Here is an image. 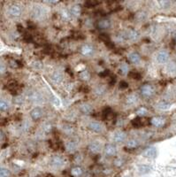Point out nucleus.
Wrapping results in <instances>:
<instances>
[{
    "mask_svg": "<svg viewBox=\"0 0 176 177\" xmlns=\"http://www.w3.org/2000/svg\"><path fill=\"white\" fill-rule=\"evenodd\" d=\"M140 91H141V94H142V96L144 97V98H150L151 97L152 95L154 94V87L150 85V84H144L143 86H141L140 88Z\"/></svg>",
    "mask_w": 176,
    "mask_h": 177,
    "instance_id": "nucleus-1",
    "label": "nucleus"
},
{
    "mask_svg": "<svg viewBox=\"0 0 176 177\" xmlns=\"http://www.w3.org/2000/svg\"><path fill=\"white\" fill-rule=\"evenodd\" d=\"M45 14H46V10L40 5H36L32 11V16L35 19H41L45 15Z\"/></svg>",
    "mask_w": 176,
    "mask_h": 177,
    "instance_id": "nucleus-2",
    "label": "nucleus"
},
{
    "mask_svg": "<svg viewBox=\"0 0 176 177\" xmlns=\"http://www.w3.org/2000/svg\"><path fill=\"white\" fill-rule=\"evenodd\" d=\"M169 58V53L167 51H160L156 56V60L159 64H165L167 62Z\"/></svg>",
    "mask_w": 176,
    "mask_h": 177,
    "instance_id": "nucleus-3",
    "label": "nucleus"
},
{
    "mask_svg": "<svg viewBox=\"0 0 176 177\" xmlns=\"http://www.w3.org/2000/svg\"><path fill=\"white\" fill-rule=\"evenodd\" d=\"M21 13H22L21 8L16 5H11L8 9V14L13 17H20L21 15Z\"/></svg>",
    "mask_w": 176,
    "mask_h": 177,
    "instance_id": "nucleus-4",
    "label": "nucleus"
},
{
    "mask_svg": "<svg viewBox=\"0 0 176 177\" xmlns=\"http://www.w3.org/2000/svg\"><path fill=\"white\" fill-rule=\"evenodd\" d=\"M166 123V120L164 117H161V116H156V117H153L152 119L150 120V124L153 125L154 127H161L165 125Z\"/></svg>",
    "mask_w": 176,
    "mask_h": 177,
    "instance_id": "nucleus-5",
    "label": "nucleus"
},
{
    "mask_svg": "<svg viewBox=\"0 0 176 177\" xmlns=\"http://www.w3.org/2000/svg\"><path fill=\"white\" fill-rule=\"evenodd\" d=\"M104 153L105 155L108 157H112L114 155H116L117 153V149L116 146L112 144H108L104 146Z\"/></svg>",
    "mask_w": 176,
    "mask_h": 177,
    "instance_id": "nucleus-6",
    "label": "nucleus"
},
{
    "mask_svg": "<svg viewBox=\"0 0 176 177\" xmlns=\"http://www.w3.org/2000/svg\"><path fill=\"white\" fill-rule=\"evenodd\" d=\"M51 166L55 168H60L64 166V164H65V161L63 159L62 157L60 156H55L52 158L51 159Z\"/></svg>",
    "mask_w": 176,
    "mask_h": 177,
    "instance_id": "nucleus-7",
    "label": "nucleus"
},
{
    "mask_svg": "<svg viewBox=\"0 0 176 177\" xmlns=\"http://www.w3.org/2000/svg\"><path fill=\"white\" fill-rule=\"evenodd\" d=\"M30 116L34 121H38V120L41 119L42 116H43V110L40 107H35L31 111Z\"/></svg>",
    "mask_w": 176,
    "mask_h": 177,
    "instance_id": "nucleus-8",
    "label": "nucleus"
},
{
    "mask_svg": "<svg viewBox=\"0 0 176 177\" xmlns=\"http://www.w3.org/2000/svg\"><path fill=\"white\" fill-rule=\"evenodd\" d=\"M81 52L83 56H86V57H89L90 55L93 54L94 52V47L90 44H84L83 47H81Z\"/></svg>",
    "mask_w": 176,
    "mask_h": 177,
    "instance_id": "nucleus-9",
    "label": "nucleus"
},
{
    "mask_svg": "<svg viewBox=\"0 0 176 177\" xmlns=\"http://www.w3.org/2000/svg\"><path fill=\"white\" fill-rule=\"evenodd\" d=\"M89 128L95 133H101L103 131V126L97 121H92L89 124Z\"/></svg>",
    "mask_w": 176,
    "mask_h": 177,
    "instance_id": "nucleus-10",
    "label": "nucleus"
},
{
    "mask_svg": "<svg viewBox=\"0 0 176 177\" xmlns=\"http://www.w3.org/2000/svg\"><path fill=\"white\" fill-rule=\"evenodd\" d=\"M144 156L148 159H154L157 156V149L155 147H150L144 151Z\"/></svg>",
    "mask_w": 176,
    "mask_h": 177,
    "instance_id": "nucleus-11",
    "label": "nucleus"
},
{
    "mask_svg": "<svg viewBox=\"0 0 176 177\" xmlns=\"http://www.w3.org/2000/svg\"><path fill=\"white\" fill-rule=\"evenodd\" d=\"M112 139L115 143H122V142H124L127 139V135L125 132H122V131L116 132L114 134Z\"/></svg>",
    "mask_w": 176,
    "mask_h": 177,
    "instance_id": "nucleus-12",
    "label": "nucleus"
},
{
    "mask_svg": "<svg viewBox=\"0 0 176 177\" xmlns=\"http://www.w3.org/2000/svg\"><path fill=\"white\" fill-rule=\"evenodd\" d=\"M97 26L99 29H107L111 27V21L107 19H102L97 22Z\"/></svg>",
    "mask_w": 176,
    "mask_h": 177,
    "instance_id": "nucleus-13",
    "label": "nucleus"
},
{
    "mask_svg": "<svg viewBox=\"0 0 176 177\" xmlns=\"http://www.w3.org/2000/svg\"><path fill=\"white\" fill-rule=\"evenodd\" d=\"M127 33V38L130 41H136L139 38V33L135 29H129Z\"/></svg>",
    "mask_w": 176,
    "mask_h": 177,
    "instance_id": "nucleus-14",
    "label": "nucleus"
},
{
    "mask_svg": "<svg viewBox=\"0 0 176 177\" xmlns=\"http://www.w3.org/2000/svg\"><path fill=\"white\" fill-rule=\"evenodd\" d=\"M89 150L92 153H98L101 151V144L97 141L92 142V143L89 145Z\"/></svg>",
    "mask_w": 176,
    "mask_h": 177,
    "instance_id": "nucleus-15",
    "label": "nucleus"
},
{
    "mask_svg": "<svg viewBox=\"0 0 176 177\" xmlns=\"http://www.w3.org/2000/svg\"><path fill=\"white\" fill-rule=\"evenodd\" d=\"M51 81L55 84H58L63 81V76L60 72H54L51 75Z\"/></svg>",
    "mask_w": 176,
    "mask_h": 177,
    "instance_id": "nucleus-16",
    "label": "nucleus"
},
{
    "mask_svg": "<svg viewBox=\"0 0 176 177\" xmlns=\"http://www.w3.org/2000/svg\"><path fill=\"white\" fill-rule=\"evenodd\" d=\"M128 60L133 64H138L141 61V56L137 52H131L128 56Z\"/></svg>",
    "mask_w": 176,
    "mask_h": 177,
    "instance_id": "nucleus-17",
    "label": "nucleus"
},
{
    "mask_svg": "<svg viewBox=\"0 0 176 177\" xmlns=\"http://www.w3.org/2000/svg\"><path fill=\"white\" fill-rule=\"evenodd\" d=\"M151 171V167L149 165H141L138 167V172L140 174H147Z\"/></svg>",
    "mask_w": 176,
    "mask_h": 177,
    "instance_id": "nucleus-18",
    "label": "nucleus"
},
{
    "mask_svg": "<svg viewBox=\"0 0 176 177\" xmlns=\"http://www.w3.org/2000/svg\"><path fill=\"white\" fill-rule=\"evenodd\" d=\"M137 101H138V97L136 94H130V95H128L126 98V103L129 105L135 104Z\"/></svg>",
    "mask_w": 176,
    "mask_h": 177,
    "instance_id": "nucleus-19",
    "label": "nucleus"
},
{
    "mask_svg": "<svg viewBox=\"0 0 176 177\" xmlns=\"http://www.w3.org/2000/svg\"><path fill=\"white\" fill-rule=\"evenodd\" d=\"M80 110L81 113H83L85 114H89L92 112V106H91V104L85 103V104H83L81 105Z\"/></svg>",
    "mask_w": 176,
    "mask_h": 177,
    "instance_id": "nucleus-20",
    "label": "nucleus"
},
{
    "mask_svg": "<svg viewBox=\"0 0 176 177\" xmlns=\"http://www.w3.org/2000/svg\"><path fill=\"white\" fill-rule=\"evenodd\" d=\"M131 123L135 127H140L141 126H143V125L145 124V121L143 120V119H141V117H137V118H135V119L132 120Z\"/></svg>",
    "mask_w": 176,
    "mask_h": 177,
    "instance_id": "nucleus-21",
    "label": "nucleus"
},
{
    "mask_svg": "<svg viewBox=\"0 0 176 177\" xmlns=\"http://www.w3.org/2000/svg\"><path fill=\"white\" fill-rule=\"evenodd\" d=\"M138 145H139V143H138L137 140H135V139H131V140H128V141L127 142L126 148L134 150V149H135Z\"/></svg>",
    "mask_w": 176,
    "mask_h": 177,
    "instance_id": "nucleus-22",
    "label": "nucleus"
},
{
    "mask_svg": "<svg viewBox=\"0 0 176 177\" xmlns=\"http://www.w3.org/2000/svg\"><path fill=\"white\" fill-rule=\"evenodd\" d=\"M71 14L74 17H79L81 14V7L79 5H75L71 8Z\"/></svg>",
    "mask_w": 176,
    "mask_h": 177,
    "instance_id": "nucleus-23",
    "label": "nucleus"
},
{
    "mask_svg": "<svg viewBox=\"0 0 176 177\" xmlns=\"http://www.w3.org/2000/svg\"><path fill=\"white\" fill-rule=\"evenodd\" d=\"M76 147H77V144L75 142H68L66 144V149L69 152H74L76 150Z\"/></svg>",
    "mask_w": 176,
    "mask_h": 177,
    "instance_id": "nucleus-24",
    "label": "nucleus"
},
{
    "mask_svg": "<svg viewBox=\"0 0 176 177\" xmlns=\"http://www.w3.org/2000/svg\"><path fill=\"white\" fill-rule=\"evenodd\" d=\"M71 174L74 177H80L81 174H83V169H81L80 167H74L72 168Z\"/></svg>",
    "mask_w": 176,
    "mask_h": 177,
    "instance_id": "nucleus-25",
    "label": "nucleus"
},
{
    "mask_svg": "<svg viewBox=\"0 0 176 177\" xmlns=\"http://www.w3.org/2000/svg\"><path fill=\"white\" fill-rule=\"evenodd\" d=\"M9 108H10V104L6 100L2 99L1 102H0V110H1V112H6L9 110Z\"/></svg>",
    "mask_w": 176,
    "mask_h": 177,
    "instance_id": "nucleus-26",
    "label": "nucleus"
},
{
    "mask_svg": "<svg viewBox=\"0 0 176 177\" xmlns=\"http://www.w3.org/2000/svg\"><path fill=\"white\" fill-rule=\"evenodd\" d=\"M120 71L121 72V74L123 75H127L129 72V67H128V65L126 62H123L120 65Z\"/></svg>",
    "mask_w": 176,
    "mask_h": 177,
    "instance_id": "nucleus-27",
    "label": "nucleus"
},
{
    "mask_svg": "<svg viewBox=\"0 0 176 177\" xmlns=\"http://www.w3.org/2000/svg\"><path fill=\"white\" fill-rule=\"evenodd\" d=\"M30 99H32L34 102H42L43 98H42V96L40 95L39 93H37V92H33L32 95L30 96Z\"/></svg>",
    "mask_w": 176,
    "mask_h": 177,
    "instance_id": "nucleus-28",
    "label": "nucleus"
},
{
    "mask_svg": "<svg viewBox=\"0 0 176 177\" xmlns=\"http://www.w3.org/2000/svg\"><path fill=\"white\" fill-rule=\"evenodd\" d=\"M80 77H81V80L88 81V80H89V78H90V73L89 72L88 70H83V72H81Z\"/></svg>",
    "mask_w": 176,
    "mask_h": 177,
    "instance_id": "nucleus-29",
    "label": "nucleus"
},
{
    "mask_svg": "<svg viewBox=\"0 0 176 177\" xmlns=\"http://www.w3.org/2000/svg\"><path fill=\"white\" fill-rule=\"evenodd\" d=\"M167 71H168L170 74H174V73H176V63H175V62H170V63L167 65Z\"/></svg>",
    "mask_w": 176,
    "mask_h": 177,
    "instance_id": "nucleus-30",
    "label": "nucleus"
},
{
    "mask_svg": "<svg viewBox=\"0 0 176 177\" xmlns=\"http://www.w3.org/2000/svg\"><path fill=\"white\" fill-rule=\"evenodd\" d=\"M61 16L64 20H69L71 19L72 14H71V11H68V10H63L62 13H61Z\"/></svg>",
    "mask_w": 176,
    "mask_h": 177,
    "instance_id": "nucleus-31",
    "label": "nucleus"
},
{
    "mask_svg": "<svg viewBox=\"0 0 176 177\" xmlns=\"http://www.w3.org/2000/svg\"><path fill=\"white\" fill-rule=\"evenodd\" d=\"M171 107V104L167 102H161L158 104V108L160 110H167Z\"/></svg>",
    "mask_w": 176,
    "mask_h": 177,
    "instance_id": "nucleus-32",
    "label": "nucleus"
},
{
    "mask_svg": "<svg viewBox=\"0 0 176 177\" xmlns=\"http://www.w3.org/2000/svg\"><path fill=\"white\" fill-rule=\"evenodd\" d=\"M130 78L132 79H135V80H141L142 79V75H141L140 73L136 72V71H131V72L128 74Z\"/></svg>",
    "mask_w": 176,
    "mask_h": 177,
    "instance_id": "nucleus-33",
    "label": "nucleus"
},
{
    "mask_svg": "<svg viewBox=\"0 0 176 177\" xmlns=\"http://www.w3.org/2000/svg\"><path fill=\"white\" fill-rule=\"evenodd\" d=\"M99 39L102 40L103 42H104V43H108V42L111 41L110 35H109L108 34H104V33H102V34L99 35Z\"/></svg>",
    "mask_w": 176,
    "mask_h": 177,
    "instance_id": "nucleus-34",
    "label": "nucleus"
},
{
    "mask_svg": "<svg viewBox=\"0 0 176 177\" xmlns=\"http://www.w3.org/2000/svg\"><path fill=\"white\" fill-rule=\"evenodd\" d=\"M101 2L99 1H95V0H89V1L85 2V5L87 7H95L97 5H98Z\"/></svg>",
    "mask_w": 176,
    "mask_h": 177,
    "instance_id": "nucleus-35",
    "label": "nucleus"
},
{
    "mask_svg": "<svg viewBox=\"0 0 176 177\" xmlns=\"http://www.w3.org/2000/svg\"><path fill=\"white\" fill-rule=\"evenodd\" d=\"M11 175V172L9 169L5 168H2L0 170V177H9Z\"/></svg>",
    "mask_w": 176,
    "mask_h": 177,
    "instance_id": "nucleus-36",
    "label": "nucleus"
},
{
    "mask_svg": "<svg viewBox=\"0 0 176 177\" xmlns=\"http://www.w3.org/2000/svg\"><path fill=\"white\" fill-rule=\"evenodd\" d=\"M112 113V109L110 107H105L102 112V116L104 119H107L108 116Z\"/></svg>",
    "mask_w": 176,
    "mask_h": 177,
    "instance_id": "nucleus-37",
    "label": "nucleus"
},
{
    "mask_svg": "<svg viewBox=\"0 0 176 177\" xmlns=\"http://www.w3.org/2000/svg\"><path fill=\"white\" fill-rule=\"evenodd\" d=\"M136 113L139 117H144L148 113V110L145 107H141L136 111Z\"/></svg>",
    "mask_w": 176,
    "mask_h": 177,
    "instance_id": "nucleus-38",
    "label": "nucleus"
},
{
    "mask_svg": "<svg viewBox=\"0 0 176 177\" xmlns=\"http://www.w3.org/2000/svg\"><path fill=\"white\" fill-rule=\"evenodd\" d=\"M124 162H125V160L122 159V158H117L115 160H114V166L115 167H117V168H120V167H122L123 165H124Z\"/></svg>",
    "mask_w": 176,
    "mask_h": 177,
    "instance_id": "nucleus-39",
    "label": "nucleus"
},
{
    "mask_svg": "<svg viewBox=\"0 0 176 177\" xmlns=\"http://www.w3.org/2000/svg\"><path fill=\"white\" fill-rule=\"evenodd\" d=\"M158 4L160 5L161 8L163 9H166V8H168L170 6V2L169 1H158Z\"/></svg>",
    "mask_w": 176,
    "mask_h": 177,
    "instance_id": "nucleus-40",
    "label": "nucleus"
},
{
    "mask_svg": "<svg viewBox=\"0 0 176 177\" xmlns=\"http://www.w3.org/2000/svg\"><path fill=\"white\" fill-rule=\"evenodd\" d=\"M23 38H24V40H25L27 43H31V42H33V37H32L30 34L25 33L24 35H23Z\"/></svg>",
    "mask_w": 176,
    "mask_h": 177,
    "instance_id": "nucleus-41",
    "label": "nucleus"
},
{
    "mask_svg": "<svg viewBox=\"0 0 176 177\" xmlns=\"http://www.w3.org/2000/svg\"><path fill=\"white\" fill-rule=\"evenodd\" d=\"M110 75V71L108 69H105L104 71H102V72H100L98 74V75L101 77V78H104V77H107L108 75Z\"/></svg>",
    "mask_w": 176,
    "mask_h": 177,
    "instance_id": "nucleus-42",
    "label": "nucleus"
},
{
    "mask_svg": "<svg viewBox=\"0 0 176 177\" xmlns=\"http://www.w3.org/2000/svg\"><path fill=\"white\" fill-rule=\"evenodd\" d=\"M104 91H105V90L103 86H98L95 90V92H96V94H97V95H102Z\"/></svg>",
    "mask_w": 176,
    "mask_h": 177,
    "instance_id": "nucleus-43",
    "label": "nucleus"
},
{
    "mask_svg": "<svg viewBox=\"0 0 176 177\" xmlns=\"http://www.w3.org/2000/svg\"><path fill=\"white\" fill-rule=\"evenodd\" d=\"M51 102H52V104H55V105H57V106L60 105V99H58L57 97L52 96V97H51Z\"/></svg>",
    "mask_w": 176,
    "mask_h": 177,
    "instance_id": "nucleus-44",
    "label": "nucleus"
},
{
    "mask_svg": "<svg viewBox=\"0 0 176 177\" xmlns=\"http://www.w3.org/2000/svg\"><path fill=\"white\" fill-rule=\"evenodd\" d=\"M146 14L145 13H144V12H141V13H138L137 14V19L138 20H144L145 18H146Z\"/></svg>",
    "mask_w": 176,
    "mask_h": 177,
    "instance_id": "nucleus-45",
    "label": "nucleus"
},
{
    "mask_svg": "<svg viewBox=\"0 0 176 177\" xmlns=\"http://www.w3.org/2000/svg\"><path fill=\"white\" fill-rule=\"evenodd\" d=\"M33 66H34L35 68L40 69V68H42V67H43V63H42V62H40V61H36V62H34Z\"/></svg>",
    "mask_w": 176,
    "mask_h": 177,
    "instance_id": "nucleus-46",
    "label": "nucleus"
},
{
    "mask_svg": "<svg viewBox=\"0 0 176 177\" xmlns=\"http://www.w3.org/2000/svg\"><path fill=\"white\" fill-rule=\"evenodd\" d=\"M120 89H127V87H128V83L127 81H121L120 82Z\"/></svg>",
    "mask_w": 176,
    "mask_h": 177,
    "instance_id": "nucleus-47",
    "label": "nucleus"
},
{
    "mask_svg": "<svg viewBox=\"0 0 176 177\" xmlns=\"http://www.w3.org/2000/svg\"><path fill=\"white\" fill-rule=\"evenodd\" d=\"M17 29H18V31H19V33H22V34H25V29H24V28H23V26L22 25H17Z\"/></svg>",
    "mask_w": 176,
    "mask_h": 177,
    "instance_id": "nucleus-48",
    "label": "nucleus"
},
{
    "mask_svg": "<svg viewBox=\"0 0 176 177\" xmlns=\"http://www.w3.org/2000/svg\"><path fill=\"white\" fill-rule=\"evenodd\" d=\"M22 102H23V99H22L21 97H17V98H15V103H16V104H22Z\"/></svg>",
    "mask_w": 176,
    "mask_h": 177,
    "instance_id": "nucleus-49",
    "label": "nucleus"
},
{
    "mask_svg": "<svg viewBox=\"0 0 176 177\" xmlns=\"http://www.w3.org/2000/svg\"><path fill=\"white\" fill-rule=\"evenodd\" d=\"M28 28H30V29H35V28H36V25L33 24L32 22H28Z\"/></svg>",
    "mask_w": 176,
    "mask_h": 177,
    "instance_id": "nucleus-50",
    "label": "nucleus"
},
{
    "mask_svg": "<svg viewBox=\"0 0 176 177\" xmlns=\"http://www.w3.org/2000/svg\"><path fill=\"white\" fill-rule=\"evenodd\" d=\"M105 44H106L109 48H111V49H112V48H114V43H112V42H108V43H105Z\"/></svg>",
    "mask_w": 176,
    "mask_h": 177,
    "instance_id": "nucleus-51",
    "label": "nucleus"
},
{
    "mask_svg": "<svg viewBox=\"0 0 176 177\" xmlns=\"http://www.w3.org/2000/svg\"><path fill=\"white\" fill-rule=\"evenodd\" d=\"M81 90L83 91V92H85V93H87V92L89 91V88H88L87 86H83V87L81 88Z\"/></svg>",
    "mask_w": 176,
    "mask_h": 177,
    "instance_id": "nucleus-52",
    "label": "nucleus"
},
{
    "mask_svg": "<svg viewBox=\"0 0 176 177\" xmlns=\"http://www.w3.org/2000/svg\"><path fill=\"white\" fill-rule=\"evenodd\" d=\"M116 81H117V79H116L115 76L112 77V78H111V81H110V84H111V85H114L115 82H116Z\"/></svg>",
    "mask_w": 176,
    "mask_h": 177,
    "instance_id": "nucleus-53",
    "label": "nucleus"
},
{
    "mask_svg": "<svg viewBox=\"0 0 176 177\" xmlns=\"http://www.w3.org/2000/svg\"><path fill=\"white\" fill-rule=\"evenodd\" d=\"M46 3H48V4H57L58 1H47Z\"/></svg>",
    "mask_w": 176,
    "mask_h": 177,
    "instance_id": "nucleus-54",
    "label": "nucleus"
}]
</instances>
